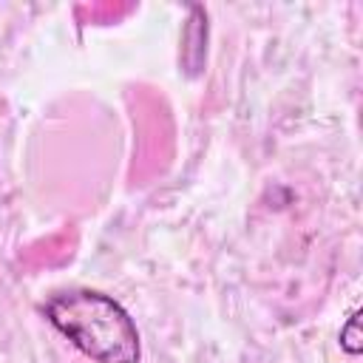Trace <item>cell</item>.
<instances>
[{
  "mask_svg": "<svg viewBox=\"0 0 363 363\" xmlns=\"http://www.w3.org/2000/svg\"><path fill=\"white\" fill-rule=\"evenodd\" d=\"M45 320L94 363H139L142 340L128 309L96 289H62L43 303Z\"/></svg>",
  "mask_w": 363,
  "mask_h": 363,
  "instance_id": "1",
  "label": "cell"
},
{
  "mask_svg": "<svg viewBox=\"0 0 363 363\" xmlns=\"http://www.w3.org/2000/svg\"><path fill=\"white\" fill-rule=\"evenodd\" d=\"M337 340H340V349H343L346 354H352V357L360 354V349H363V337H360V309H352V315L346 318V323H343L340 332H337Z\"/></svg>",
  "mask_w": 363,
  "mask_h": 363,
  "instance_id": "2",
  "label": "cell"
}]
</instances>
